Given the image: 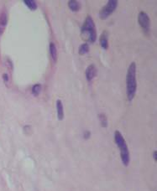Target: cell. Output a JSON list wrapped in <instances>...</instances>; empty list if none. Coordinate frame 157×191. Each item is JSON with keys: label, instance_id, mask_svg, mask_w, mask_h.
<instances>
[{"label": "cell", "instance_id": "cell-8", "mask_svg": "<svg viewBox=\"0 0 157 191\" xmlns=\"http://www.w3.org/2000/svg\"><path fill=\"white\" fill-rule=\"evenodd\" d=\"M99 42H100L101 47L103 49V50H107L108 48V35H107V33L106 31L101 35L100 39H99Z\"/></svg>", "mask_w": 157, "mask_h": 191}, {"label": "cell", "instance_id": "cell-13", "mask_svg": "<svg viewBox=\"0 0 157 191\" xmlns=\"http://www.w3.org/2000/svg\"><path fill=\"white\" fill-rule=\"evenodd\" d=\"M41 92V84H35L34 86H32V89H31V92H32L33 96L35 97H38L40 93Z\"/></svg>", "mask_w": 157, "mask_h": 191}, {"label": "cell", "instance_id": "cell-15", "mask_svg": "<svg viewBox=\"0 0 157 191\" xmlns=\"http://www.w3.org/2000/svg\"><path fill=\"white\" fill-rule=\"evenodd\" d=\"M98 119H99V122H100L101 126L103 127H107V126H108V119H107L105 114H103V113L99 114L98 115Z\"/></svg>", "mask_w": 157, "mask_h": 191}, {"label": "cell", "instance_id": "cell-16", "mask_svg": "<svg viewBox=\"0 0 157 191\" xmlns=\"http://www.w3.org/2000/svg\"><path fill=\"white\" fill-rule=\"evenodd\" d=\"M3 81H4V82H5V83H8V81H9V76H8V75L7 74V73H4V74H3Z\"/></svg>", "mask_w": 157, "mask_h": 191}, {"label": "cell", "instance_id": "cell-17", "mask_svg": "<svg viewBox=\"0 0 157 191\" xmlns=\"http://www.w3.org/2000/svg\"><path fill=\"white\" fill-rule=\"evenodd\" d=\"M90 137H91V132L89 131H86V132H84L83 137L85 139H88V138H90Z\"/></svg>", "mask_w": 157, "mask_h": 191}, {"label": "cell", "instance_id": "cell-18", "mask_svg": "<svg viewBox=\"0 0 157 191\" xmlns=\"http://www.w3.org/2000/svg\"><path fill=\"white\" fill-rule=\"evenodd\" d=\"M153 159H154L155 161L156 162V160H157V151L156 150L153 152Z\"/></svg>", "mask_w": 157, "mask_h": 191}, {"label": "cell", "instance_id": "cell-10", "mask_svg": "<svg viewBox=\"0 0 157 191\" xmlns=\"http://www.w3.org/2000/svg\"><path fill=\"white\" fill-rule=\"evenodd\" d=\"M68 7L72 12H77L81 8V5H80L78 1H76V0H70L68 2Z\"/></svg>", "mask_w": 157, "mask_h": 191}, {"label": "cell", "instance_id": "cell-12", "mask_svg": "<svg viewBox=\"0 0 157 191\" xmlns=\"http://www.w3.org/2000/svg\"><path fill=\"white\" fill-rule=\"evenodd\" d=\"M8 23V16L5 12H2L0 14V28L2 27V29L5 27Z\"/></svg>", "mask_w": 157, "mask_h": 191}, {"label": "cell", "instance_id": "cell-9", "mask_svg": "<svg viewBox=\"0 0 157 191\" xmlns=\"http://www.w3.org/2000/svg\"><path fill=\"white\" fill-rule=\"evenodd\" d=\"M49 49H50V53H51V55H52L53 61L56 62L57 56H58L56 46V45H55L53 42H51L49 45Z\"/></svg>", "mask_w": 157, "mask_h": 191}, {"label": "cell", "instance_id": "cell-4", "mask_svg": "<svg viewBox=\"0 0 157 191\" xmlns=\"http://www.w3.org/2000/svg\"><path fill=\"white\" fill-rule=\"evenodd\" d=\"M118 0H109L107 4L99 11V17L101 19H106L111 15L118 7Z\"/></svg>", "mask_w": 157, "mask_h": 191}, {"label": "cell", "instance_id": "cell-1", "mask_svg": "<svg viewBox=\"0 0 157 191\" xmlns=\"http://www.w3.org/2000/svg\"><path fill=\"white\" fill-rule=\"evenodd\" d=\"M137 90V81H136V64L132 62L130 65L126 75V92L129 101H132L135 96Z\"/></svg>", "mask_w": 157, "mask_h": 191}, {"label": "cell", "instance_id": "cell-14", "mask_svg": "<svg viewBox=\"0 0 157 191\" xmlns=\"http://www.w3.org/2000/svg\"><path fill=\"white\" fill-rule=\"evenodd\" d=\"M24 3L26 4V6L30 8V10L34 11L37 8V3L34 0H25Z\"/></svg>", "mask_w": 157, "mask_h": 191}, {"label": "cell", "instance_id": "cell-6", "mask_svg": "<svg viewBox=\"0 0 157 191\" xmlns=\"http://www.w3.org/2000/svg\"><path fill=\"white\" fill-rule=\"evenodd\" d=\"M97 72H98V70H97L96 65H93V64H91L90 65H88V67L86 69V72H85L86 78H87V81H92V79L97 75Z\"/></svg>", "mask_w": 157, "mask_h": 191}, {"label": "cell", "instance_id": "cell-3", "mask_svg": "<svg viewBox=\"0 0 157 191\" xmlns=\"http://www.w3.org/2000/svg\"><path fill=\"white\" fill-rule=\"evenodd\" d=\"M81 37L83 38L84 41L93 43L97 39V32H96V27L92 17L87 16L84 21L81 30Z\"/></svg>", "mask_w": 157, "mask_h": 191}, {"label": "cell", "instance_id": "cell-5", "mask_svg": "<svg viewBox=\"0 0 157 191\" xmlns=\"http://www.w3.org/2000/svg\"><path fill=\"white\" fill-rule=\"evenodd\" d=\"M138 22L139 24L140 25V27L143 29L145 32H150V19L149 15L145 12L141 11V12L139 13Z\"/></svg>", "mask_w": 157, "mask_h": 191}, {"label": "cell", "instance_id": "cell-11", "mask_svg": "<svg viewBox=\"0 0 157 191\" xmlns=\"http://www.w3.org/2000/svg\"><path fill=\"white\" fill-rule=\"evenodd\" d=\"M88 51H89V45H88V44H87V43L81 44V45L79 46V48H78L79 55H84L87 54Z\"/></svg>", "mask_w": 157, "mask_h": 191}, {"label": "cell", "instance_id": "cell-7", "mask_svg": "<svg viewBox=\"0 0 157 191\" xmlns=\"http://www.w3.org/2000/svg\"><path fill=\"white\" fill-rule=\"evenodd\" d=\"M56 109L58 120L61 121L64 118V108H63L62 102L61 100H57L56 101Z\"/></svg>", "mask_w": 157, "mask_h": 191}, {"label": "cell", "instance_id": "cell-2", "mask_svg": "<svg viewBox=\"0 0 157 191\" xmlns=\"http://www.w3.org/2000/svg\"><path fill=\"white\" fill-rule=\"evenodd\" d=\"M114 142H115L119 149L120 158H121V161H122L123 164L125 165V167H127L130 162V151H129V148H128L127 143L125 142V137H123L121 132L118 131V130L114 132Z\"/></svg>", "mask_w": 157, "mask_h": 191}]
</instances>
